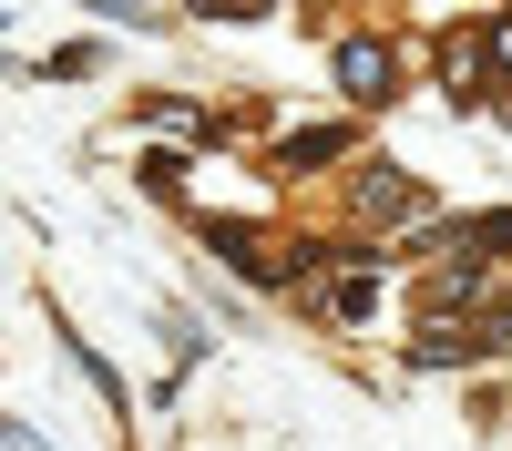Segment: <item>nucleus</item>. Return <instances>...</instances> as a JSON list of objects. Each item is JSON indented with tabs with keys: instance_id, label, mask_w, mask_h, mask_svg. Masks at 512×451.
<instances>
[{
	"instance_id": "nucleus-2",
	"label": "nucleus",
	"mask_w": 512,
	"mask_h": 451,
	"mask_svg": "<svg viewBox=\"0 0 512 451\" xmlns=\"http://www.w3.org/2000/svg\"><path fill=\"white\" fill-rule=\"evenodd\" d=\"M349 205H359L369 226H400V216H420V185H410V175H390V164H369V175L349 185Z\"/></svg>"
},
{
	"instance_id": "nucleus-1",
	"label": "nucleus",
	"mask_w": 512,
	"mask_h": 451,
	"mask_svg": "<svg viewBox=\"0 0 512 451\" xmlns=\"http://www.w3.org/2000/svg\"><path fill=\"white\" fill-rule=\"evenodd\" d=\"M338 93L349 103H390L400 82H390V41H338Z\"/></svg>"
},
{
	"instance_id": "nucleus-3",
	"label": "nucleus",
	"mask_w": 512,
	"mask_h": 451,
	"mask_svg": "<svg viewBox=\"0 0 512 451\" xmlns=\"http://www.w3.org/2000/svg\"><path fill=\"white\" fill-rule=\"evenodd\" d=\"M338 144H349V134H287V164H328Z\"/></svg>"
}]
</instances>
